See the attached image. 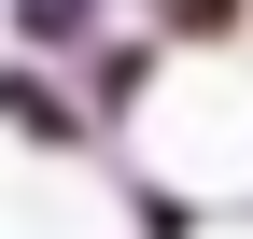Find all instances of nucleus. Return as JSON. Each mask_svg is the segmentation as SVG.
Returning <instances> with one entry per match:
<instances>
[{
	"mask_svg": "<svg viewBox=\"0 0 253 239\" xmlns=\"http://www.w3.org/2000/svg\"><path fill=\"white\" fill-rule=\"evenodd\" d=\"M0 141L42 155V169H71V155H99V113H84L71 84H42L28 56H0Z\"/></svg>",
	"mask_w": 253,
	"mask_h": 239,
	"instance_id": "obj_1",
	"label": "nucleus"
},
{
	"mask_svg": "<svg viewBox=\"0 0 253 239\" xmlns=\"http://www.w3.org/2000/svg\"><path fill=\"white\" fill-rule=\"evenodd\" d=\"M141 28H155V42H239L253 0H141Z\"/></svg>",
	"mask_w": 253,
	"mask_h": 239,
	"instance_id": "obj_2",
	"label": "nucleus"
}]
</instances>
